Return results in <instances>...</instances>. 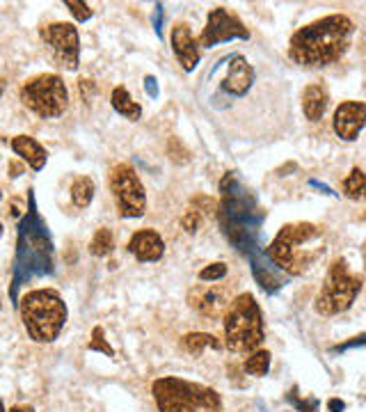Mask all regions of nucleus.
<instances>
[{
    "label": "nucleus",
    "instance_id": "a19ab883",
    "mask_svg": "<svg viewBox=\"0 0 366 412\" xmlns=\"http://www.w3.org/2000/svg\"><path fill=\"white\" fill-rule=\"evenodd\" d=\"M0 199H3V190H0Z\"/></svg>",
    "mask_w": 366,
    "mask_h": 412
},
{
    "label": "nucleus",
    "instance_id": "4c0bfd02",
    "mask_svg": "<svg viewBox=\"0 0 366 412\" xmlns=\"http://www.w3.org/2000/svg\"><path fill=\"white\" fill-rule=\"evenodd\" d=\"M3 92H5V78H0V96H3Z\"/></svg>",
    "mask_w": 366,
    "mask_h": 412
},
{
    "label": "nucleus",
    "instance_id": "6e6552de",
    "mask_svg": "<svg viewBox=\"0 0 366 412\" xmlns=\"http://www.w3.org/2000/svg\"><path fill=\"white\" fill-rule=\"evenodd\" d=\"M21 101L30 112L41 119L62 117L69 108V92L57 74H39L21 87Z\"/></svg>",
    "mask_w": 366,
    "mask_h": 412
},
{
    "label": "nucleus",
    "instance_id": "f257e3e1",
    "mask_svg": "<svg viewBox=\"0 0 366 412\" xmlns=\"http://www.w3.org/2000/svg\"><path fill=\"white\" fill-rule=\"evenodd\" d=\"M355 23L346 14H330L293 32L289 58L304 69H323L339 62L351 46Z\"/></svg>",
    "mask_w": 366,
    "mask_h": 412
},
{
    "label": "nucleus",
    "instance_id": "9d476101",
    "mask_svg": "<svg viewBox=\"0 0 366 412\" xmlns=\"http://www.w3.org/2000/svg\"><path fill=\"white\" fill-rule=\"evenodd\" d=\"M108 186L115 197L117 211L121 218H142L147 211V192L133 165L117 163L110 170Z\"/></svg>",
    "mask_w": 366,
    "mask_h": 412
},
{
    "label": "nucleus",
    "instance_id": "a211bd4d",
    "mask_svg": "<svg viewBox=\"0 0 366 412\" xmlns=\"http://www.w3.org/2000/svg\"><path fill=\"white\" fill-rule=\"evenodd\" d=\"M248 257L252 261V275H255L257 284L264 288L266 293H277V291H280V288L284 286V282H286V275H282V270L277 268L270 259L266 261L257 250L250 252Z\"/></svg>",
    "mask_w": 366,
    "mask_h": 412
},
{
    "label": "nucleus",
    "instance_id": "393cba45",
    "mask_svg": "<svg viewBox=\"0 0 366 412\" xmlns=\"http://www.w3.org/2000/svg\"><path fill=\"white\" fill-rule=\"evenodd\" d=\"M112 248H115V236H112V232L108 230V227L97 230V234H94L92 241H90V254L92 257H108V254L112 252Z\"/></svg>",
    "mask_w": 366,
    "mask_h": 412
},
{
    "label": "nucleus",
    "instance_id": "6ab92c4d",
    "mask_svg": "<svg viewBox=\"0 0 366 412\" xmlns=\"http://www.w3.org/2000/svg\"><path fill=\"white\" fill-rule=\"evenodd\" d=\"M10 145H12V152L19 156L25 165H30V170L41 172L43 168H46L48 152L32 135H14Z\"/></svg>",
    "mask_w": 366,
    "mask_h": 412
},
{
    "label": "nucleus",
    "instance_id": "58836bf2",
    "mask_svg": "<svg viewBox=\"0 0 366 412\" xmlns=\"http://www.w3.org/2000/svg\"><path fill=\"white\" fill-rule=\"evenodd\" d=\"M0 412H5V406H3V399H0Z\"/></svg>",
    "mask_w": 366,
    "mask_h": 412
},
{
    "label": "nucleus",
    "instance_id": "f704fd0d",
    "mask_svg": "<svg viewBox=\"0 0 366 412\" xmlns=\"http://www.w3.org/2000/svg\"><path fill=\"white\" fill-rule=\"evenodd\" d=\"M327 408H330V412H344V408H346V403H344L341 399H330V403H327Z\"/></svg>",
    "mask_w": 366,
    "mask_h": 412
},
{
    "label": "nucleus",
    "instance_id": "c756f323",
    "mask_svg": "<svg viewBox=\"0 0 366 412\" xmlns=\"http://www.w3.org/2000/svg\"><path fill=\"white\" fill-rule=\"evenodd\" d=\"M199 225H202V213H199L195 206H190L188 211L181 215V227H183V230H186L188 234H197Z\"/></svg>",
    "mask_w": 366,
    "mask_h": 412
},
{
    "label": "nucleus",
    "instance_id": "412c9836",
    "mask_svg": "<svg viewBox=\"0 0 366 412\" xmlns=\"http://www.w3.org/2000/svg\"><path fill=\"white\" fill-rule=\"evenodd\" d=\"M110 103H112V108H115L121 117H126L128 121H137L142 117V106L130 96V92L124 85H117L115 90H112Z\"/></svg>",
    "mask_w": 366,
    "mask_h": 412
},
{
    "label": "nucleus",
    "instance_id": "4468645a",
    "mask_svg": "<svg viewBox=\"0 0 366 412\" xmlns=\"http://www.w3.org/2000/svg\"><path fill=\"white\" fill-rule=\"evenodd\" d=\"M334 133L344 140V142H355L357 135L362 133L366 126V103L362 101H344L339 103L332 117Z\"/></svg>",
    "mask_w": 366,
    "mask_h": 412
},
{
    "label": "nucleus",
    "instance_id": "72a5a7b5",
    "mask_svg": "<svg viewBox=\"0 0 366 412\" xmlns=\"http://www.w3.org/2000/svg\"><path fill=\"white\" fill-rule=\"evenodd\" d=\"M21 174H23V163H21V159L10 161V179L21 177Z\"/></svg>",
    "mask_w": 366,
    "mask_h": 412
},
{
    "label": "nucleus",
    "instance_id": "ea45409f",
    "mask_svg": "<svg viewBox=\"0 0 366 412\" xmlns=\"http://www.w3.org/2000/svg\"><path fill=\"white\" fill-rule=\"evenodd\" d=\"M3 232H5V230H3V222H0V236H3Z\"/></svg>",
    "mask_w": 366,
    "mask_h": 412
},
{
    "label": "nucleus",
    "instance_id": "e433bc0d",
    "mask_svg": "<svg viewBox=\"0 0 366 412\" xmlns=\"http://www.w3.org/2000/svg\"><path fill=\"white\" fill-rule=\"evenodd\" d=\"M10 412H34V408L32 406H14Z\"/></svg>",
    "mask_w": 366,
    "mask_h": 412
},
{
    "label": "nucleus",
    "instance_id": "c85d7f7f",
    "mask_svg": "<svg viewBox=\"0 0 366 412\" xmlns=\"http://www.w3.org/2000/svg\"><path fill=\"white\" fill-rule=\"evenodd\" d=\"M69 7V12H72V16L78 21V23H85V21H90L92 19V7L83 3V0H67L65 3Z\"/></svg>",
    "mask_w": 366,
    "mask_h": 412
},
{
    "label": "nucleus",
    "instance_id": "f3484780",
    "mask_svg": "<svg viewBox=\"0 0 366 412\" xmlns=\"http://www.w3.org/2000/svg\"><path fill=\"white\" fill-rule=\"evenodd\" d=\"M255 85V69L243 55H233L229 72L222 81V90L231 96H245Z\"/></svg>",
    "mask_w": 366,
    "mask_h": 412
},
{
    "label": "nucleus",
    "instance_id": "4be33fe9",
    "mask_svg": "<svg viewBox=\"0 0 366 412\" xmlns=\"http://www.w3.org/2000/svg\"><path fill=\"white\" fill-rule=\"evenodd\" d=\"M181 348L190 355H202L206 348L222 350V344H220V339H215L213 335H208V332H190V335L181 339Z\"/></svg>",
    "mask_w": 366,
    "mask_h": 412
},
{
    "label": "nucleus",
    "instance_id": "c9c22d12",
    "mask_svg": "<svg viewBox=\"0 0 366 412\" xmlns=\"http://www.w3.org/2000/svg\"><path fill=\"white\" fill-rule=\"evenodd\" d=\"M161 14H163V5H156V32L161 34Z\"/></svg>",
    "mask_w": 366,
    "mask_h": 412
},
{
    "label": "nucleus",
    "instance_id": "ddd939ff",
    "mask_svg": "<svg viewBox=\"0 0 366 412\" xmlns=\"http://www.w3.org/2000/svg\"><path fill=\"white\" fill-rule=\"evenodd\" d=\"M190 307L206 319H220L231 305L229 291L220 284H197L188 293Z\"/></svg>",
    "mask_w": 366,
    "mask_h": 412
},
{
    "label": "nucleus",
    "instance_id": "dca6fc26",
    "mask_svg": "<svg viewBox=\"0 0 366 412\" xmlns=\"http://www.w3.org/2000/svg\"><path fill=\"white\" fill-rule=\"evenodd\" d=\"M126 250L140 261V264H154L161 261L165 254V241L156 230H137L126 245Z\"/></svg>",
    "mask_w": 366,
    "mask_h": 412
},
{
    "label": "nucleus",
    "instance_id": "423d86ee",
    "mask_svg": "<svg viewBox=\"0 0 366 412\" xmlns=\"http://www.w3.org/2000/svg\"><path fill=\"white\" fill-rule=\"evenodd\" d=\"M264 314L252 293H240L224 314V344L231 353H255L264 344Z\"/></svg>",
    "mask_w": 366,
    "mask_h": 412
},
{
    "label": "nucleus",
    "instance_id": "1a4fd4ad",
    "mask_svg": "<svg viewBox=\"0 0 366 412\" xmlns=\"http://www.w3.org/2000/svg\"><path fill=\"white\" fill-rule=\"evenodd\" d=\"M362 291V279L348 270L344 259H337L330 266L325 282L316 295V312L320 317H337L351 310L355 298Z\"/></svg>",
    "mask_w": 366,
    "mask_h": 412
},
{
    "label": "nucleus",
    "instance_id": "cd10ccee",
    "mask_svg": "<svg viewBox=\"0 0 366 412\" xmlns=\"http://www.w3.org/2000/svg\"><path fill=\"white\" fill-rule=\"evenodd\" d=\"M226 264H222V261H213V264L204 266L202 270H199V279L202 282H220V279L226 275Z\"/></svg>",
    "mask_w": 366,
    "mask_h": 412
},
{
    "label": "nucleus",
    "instance_id": "473e14b6",
    "mask_svg": "<svg viewBox=\"0 0 366 412\" xmlns=\"http://www.w3.org/2000/svg\"><path fill=\"white\" fill-rule=\"evenodd\" d=\"M144 90L149 92L151 99H156V96H158V85H156V78L154 76H147L144 78Z\"/></svg>",
    "mask_w": 366,
    "mask_h": 412
},
{
    "label": "nucleus",
    "instance_id": "20e7f679",
    "mask_svg": "<svg viewBox=\"0 0 366 412\" xmlns=\"http://www.w3.org/2000/svg\"><path fill=\"white\" fill-rule=\"evenodd\" d=\"M53 266V243L43 227L41 218L34 211V201L30 195V211L21 220V230L16 236V279L14 286L25 279L41 277L50 273Z\"/></svg>",
    "mask_w": 366,
    "mask_h": 412
},
{
    "label": "nucleus",
    "instance_id": "2f4dec72",
    "mask_svg": "<svg viewBox=\"0 0 366 412\" xmlns=\"http://www.w3.org/2000/svg\"><path fill=\"white\" fill-rule=\"evenodd\" d=\"M362 346H366V332H364V335H357L353 339L344 341V344L334 346L332 350H334V353H344V350H348V348H362Z\"/></svg>",
    "mask_w": 366,
    "mask_h": 412
},
{
    "label": "nucleus",
    "instance_id": "b1692460",
    "mask_svg": "<svg viewBox=\"0 0 366 412\" xmlns=\"http://www.w3.org/2000/svg\"><path fill=\"white\" fill-rule=\"evenodd\" d=\"M344 195L348 199H366V172H362L360 168H353L351 174L344 179Z\"/></svg>",
    "mask_w": 366,
    "mask_h": 412
},
{
    "label": "nucleus",
    "instance_id": "5701e85b",
    "mask_svg": "<svg viewBox=\"0 0 366 412\" xmlns=\"http://www.w3.org/2000/svg\"><path fill=\"white\" fill-rule=\"evenodd\" d=\"M94 181L90 177H85V174H81V177H76L72 181V201H74V206L78 208H87L92 204V199H94Z\"/></svg>",
    "mask_w": 366,
    "mask_h": 412
},
{
    "label": "nucleus",
    "instance_id": "79ce46f5",
    "mask_svg": "<svg viewBox=\"0 0 366 412\" xmlns=\"http://www.w3.org/2000/svg\"><path fill=\"white\" fill-rule=\"evenodd\" d=\"M362 218H364V220H366V213H364V215H362Z\"/></svg>",
    "mask_w": 366,
    "mask_h": 412
},
{
    "label": "nucleus",
    "instance_id": "aec40b11",
    "mask_svg": "<svg viewBox=\"0 0 366 412\" xmlns=\"http://www.w3.org/2000/svg\"><path fill=\"white\" fill-rule=\"evenodd\" d=\"M327 110V92L323 85L311 83L302 92V112L309 121H320Z\"/></svg>",
    "mask_w": 366,
    "mask_h": 412
},
{
    "label": "nucleus",
    "instance_id": "39448f33",
    "mask_svg": "<svg viewBox=\"0 0 366 412\" xmlns=\"http://www.w3.org/2000/svg\"><path fill=\"white\" fill-rule=\"evenodd\" d=\"M151 394L158 412H222L220 394L206 385L183 378L165 376L154 380Z\"/></svg>",
    "mask_w": 366,
    "mask_h": 412
},
{
    "label": "nucleus",
    "instance_id": "f8f14e48",
    "mask_svg": "<svg viewBox=\"0 0 366 412\" xmlns=\"http://www.w3.org/2000/svg\"><path fill=\"white\" fill-rule=\"evenodd\" d=\"M233 39H250V30L238 16H233L226 7H215L208 12L204 30L199 32V48H213L217 44H226Z\"/></svg>",
    "mask_w": 366,
    "mask_h": 412
},
{
    "label": "nucleus",
    "instance_id": "7ed1b4c3",
    "mask_svg": "<svg viewBox=\"0 0 366 412\" xmlns=\"http://www.w3.org/2000/svg\"><path fill=\"white\" fill-rule=\"evenodd\" d=\"M21 321L25 332L37 344H50L60 337L67 323V303L55 288H34L28 291L19 303Z\"/></svg>",
    "mask_w": 366,
    "mask_h": 412
},
{
    "label": "nucleus",
    "instance_id": "a878e982",
    "mask_svg": "<svg viewBox=\"0 0 366 412\" xmlns=\"http://www.w3.org/2000/svg\"><path fill=\"white\" fill-rule=\"evenodd\" d=\"M250 376H257V378H261V376H266L268 369H270V353L264 348H257L255 353H250V357L245 359V366H243Z\"/></svg>",
    "mask_w": 366,
    "mask_h": 412
},
{
    "label": "nucleus",
    "instance_id": "bb28decb",
    "mask_svg": "<svg viewBox=\"0 0 366 412\" xmlns=\"http://www.w3.org/2000/svg\"><path fill=\"white\" fill-rule=\"evenodd\" d=\"M87 350H101L103 355H108V357H115V348H112L106 337H103V328L97 326L92 330V339H90V344H87Z\"/></svg>",
    "mask_w": 366,
    "mask_h": 412
},
{
    "label": "nucleus",
    "instance_id": "9b49d317",
    "mask_svg": "<svg viewBox=\"0 0 366 412\" xmlns=\"http://www.w3.org/2000/svg\"><path fill=\"white\" fill-rule=\"evenodd\" d=\"M39 37L43 46H46L50 60L57 67L67 69V72H76L78 62H81V37H78L74 23H48L39 30Z\"/></svg>",
    "mask_w": 366,
    "mask_h": 412
},
{
    "label": "nucleus",
    "instance_id": "7c9ffc66",
    "mask_svg": "<svg viewBox=\"0 0 366 412\" xmlns=\"http://www.w3.org/2000/svg\"><path fill=\"white\" fill-rule=\"evenodd\" d=\"M286 399H289L293 406L298 408V412H318V399H311V397L309 399H298V397H295V390L289 392V397H286Z\"/></svg>",
    "mask_w": 366,
    "mask_h": 412
},
{
    "label": "nucleus",
    "instance_id": "2eb2a0df",
    "mask_svg": "<svg viewBox=\"0 0 366 412\" xmlns=\"http://www.w3.org/2000/svg\"><path fill=\"white\" fill-rule=\"evenodd\" d=\"M170 44L172 51L177 55L179 65L183 67V72H193L199 65V58H202V48H199L197 39L193 37V30H190L188 23H174L172 34H170Z\"/></svg>",
    "mask_w": 366,
    "mask_h": 412
},
{
    "label": "nucleus",
    "instance_id": "f03ea898",
    "mask_svg": "<svg viewBox=\"0 0 366 412\" xmlns=\"http://www.w3.org/2000/svg\"><path fill=\"white\" fill-rule=\"evenodd\" d=\"M222 201L217 208V222H220L224 236L240 252H255L259 241V227L264 220V211L252 192L240 186L233 174H226L220 183Z\"/></svg>",
    "mask_w": 366,
    "mask_h": 412
},
{
    "label": "nucleus",
    "instance_id": "0eeeda50",
    "mask_svg": "<svg viewBox=\"0 0 366 412\" xmlns=\"http://www.w3.org/2000/svg\"><path fill=\"white\" fill-rule=\"evenodd\" d=\"M320 236V227L311 222H289L277 232L275 241L266 250V257L273 264L284 270L286 275H302L304 268L309 266L318 254L300 250V245L309 243Z\"/></svg>",
    "mask_w": 366,
    "mask_h": 412
}]
</instances>
